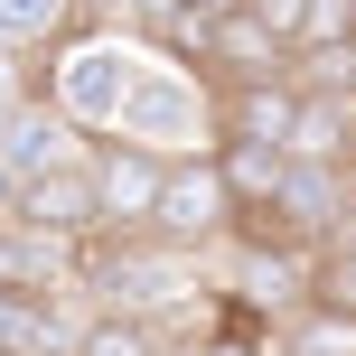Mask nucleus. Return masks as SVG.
<instances>
[{
  "mask_svg": "<svg viewBox=\"0 0 356 356\" xmlns=\"http://www.w3.org/2000/svg\"><path fill=\"white\" fill-rule=\"evenodd\" d=\"M104 141H141V150H160V160H207L216 150V85L188 75L178 56H150V66L131 75V94H122V113H113Z\"/></svg>",
  "mask_w": 356,
  "mask_h": 356,
  "instance_id": "f257e3e1",
  "label": "nucleus"
},
{
  "mask_svg": "<svg viewBox=\"0 0 356 356\" xmlns=\"http://www.w3.org/2000/svg\"><path fill=\"white\" fill-rule=\"evenodd\" d=\"M141 66H150V47H141L131 29H85V38H66V47L47 56V85H38V94H47L75 131H94V141H104Z\"/></svg>",
  "mask_w": 356,
  "mask_h": 356,
  "instance_id": "f03ea898",
  "label": "nucleus"
},
{
  "mask_svg": "<svg viewBox=\"0 0 356 356\" xmlns=\"http://www.w3.org/2000/svg\"><path fill=\"white\" fill-rule=\"evenodd\" d=\"M94 207H104V234H150V216H160V188H169V160L141 141H94Z\"/></svg>",
  "mask_w": 356,
  "mask_h": 356,
  "instance_id": "7ed1b4c3",
  "label": "nucleus"
},
{
  "mask_svg": "<svg viewBox=\"0 0 356 356\" xmlns=\"http://www.w3.org/2000/svg\"><path fill=\"white\" fill-rule=\"evenodd\" d=\"M225 225H234V197H225V178H216V150H207V160H169V188H160L150 234L178 244V253H216Z\"/></svg>",
  "mask_w": 356,
  "mask_h": 356,
  "instance_id": "20e7f679",
  "label": "nucleus"
},
{
  "mask_svg": "<svg viewBox=\"0 0 356 356\" xmlns=\"http://www.w3.org/2000/svg\"><path fill=\"white\" fill-rule=\"evenodd\" d=\"M291 131H282V160H309V169H356V85H309L291 75Z\"/></svg>",
  "mask_w": 356,
  "mask_h": 356,
  "instance_id": "39448f33",
  "label": "nucleus"
},
{
  "mask_svg": "<svg viewBox=\"0 0 356 356\" xmlns=\"http://www.w3.org/2000/svg\"><path fill=\"white\" fill-rule=\"evenodd\" d=\"M85 160H94V141L47 104V94H29V104L10 113V131H0V169H10L19 188H29V178H56V169H85Z\"/></svg>",
  "mask_w": 356,
  "mask_h": 356,
  "instance_id": "423d86ee",
  "label": "nucleus"
},
{
  "mask_svg": "<svg viewBox=\"0 0 356 356\" xmlns=\"http://www.w3.org/2000/svg\"><path fill=\"white\" fill-rule=\"evenodd\" d=\"M19 225H29V234H47V244H75V253H85L94 234H104V207H94V178H85V169L29 178V188H19Z\"/></svg>",
  "mask_w": 356,
  "mask_h": 356,
  "instance_id": "0eeeda50",
  "label": "nucleus"
},
{
  "mask_svg": "<svg viewBox=\"0 0 356 356\" xmlns=\"http://www.w3.org/2000/svg\"><path fill=\"white\" fill-rule=\"evenodd\" d=\"M291 75H263V85H216V141H272L291 131Z\"/></svg>",
  "mask_w": 356,
  "mask_h": 356,
  "instance_id": "6e6552de",
  "label": "nucleus"
},
{
  "mask_svg": "<svg viewBox=\"0 0 356 356\" xmlns=\"http://www.w3.org/2000/svg\"><path fill=\"white\" fill-rule=\"evenodd\" d=\"M0 356H75V319H66V300L0 291Z\"/></svg>",
  "mask_w": 356,
  "mask_h": 356,
  "instance_id": "1a4fd4ad",
  "label": "nucleus"
},
{
  "mask_svg": "<svg viewBox=\"0 0 356 356\" xmlns=\"http://www.w3.org/2000/svg\"><path fill=\"white\" fill-rule=\"evenodd\" d=\"M282 150L272 141H216V178H225V197H234V216H263L272 197H282Z\"/></svg>",
  "mask_w": 356,
  "mask_h": 356,
  "instance_id": "9d476101",
  "label": "nucleus"
},
{
  "mask_svg": "<svg viewBox=\"0 0 356 356\" xmlns=\"http://www.w3.org/2000/svg\"><path fill=\"white\" fill-rule=\"evenodd\" d=\"M85 38V0H0V56Z\"/></svg>",
  "mask_w": 356,
  "mask_h": 356,
  "instance_id": "9b49d317",
  "label": "nucleus"
},
{
  "mask_svg": "<svg viewBox=\"0 0 356 356\" xmlns=\"http://www.w3.org/2000/svg\"><path fill=\"white\" fill-rule=\"evenodd\" d=\"M75 356H188L160 319H122V309H94L75 319Z\"/></svg>",
  "mask_w": 356,
  "mask_h": 356,
  "instance_id": "f8f14e48",
  "label": "nucleus"
},
{
  "mask_svg": "<svg viewBox=\"0 0 356 356\" xmlns=\"http://www.w3.org/2000/svg\"><path fill=\"white\" fill-rule=\"evenodd\" d=\"M282 356H356V309L300 300V309L282 319Z\"/></svg>",
  "mask_w": 356,
  "mask_h": 356,
  "instance_id": "ddd939ff",
  "label": "nucleus"
},
{
  "mask_svg": "<svg viewBox=\"0 0 356 356\" xmlns=\"http://www.w3.org/2000/svg\"><path fill=\"white\" fill-rule=\"evenodd\" d=\"M169 10H178V19H188V29H207V19H225V10H234V0H169Z\"/></svg>",
  "mask_w": 356,
  "mask_h": 356,
  "instance_id": "4468645a",
  "label": "nucleus"
},
{
  "mask_svg": "<svg viewBox=\"0 0 356 356\" xmlns=\"http://www.w3.org/2000/svg\"><path fill=\"white\" fill-rule=\"evenodd\" d=\"M0 225H19V178L0 169Z\"/></svg>",
  "mask_w": 356,
  "mask_h": 356,
  "instance_id": "2eb2a0df",
  "label": "nucleus"
},
{
  "mask_svg": "<svg viewBox=\"0 0 356 356\" xmlns=\"http://www.w3.org/2000/svg\"><path fill=\"white\" fill-rule=\"evenodd\" d=\"M0 75H10V56H0Z\"/></svg>",
  "mask_w": 356,
  "mask_h": 356,
  "instance_id": "dca6fc26",
  "label": "nucleus"
}]
</instances>
